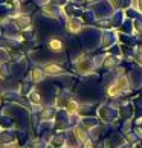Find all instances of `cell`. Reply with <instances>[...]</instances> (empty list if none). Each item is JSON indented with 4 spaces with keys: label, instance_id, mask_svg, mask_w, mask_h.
Here are the masks:
<instances>
[{
    "label": "cell",
    "instance_id": "6",
    "mask_svg": "<svg viewBox=\"0 0 142 148\" xmlns=\"http://www.w3.org/2000/svg\"><path fill=\"white\" fill-rule=\"evenodd\" d=\"M31 99H32V102H40V96H38V93H37V95H35V93H32Z\"/></svg>",
    "mask_w": 142,
    "mask_h": 148
},
{
    "label": "cell",
    "instance_id": "3",
    "mask_svg": "<svg viewBox=\"0 0 142 148\" xmlns=\"http://www.w3.org/2000/svg\"><path fill=\"white\" fill-rule=\"evenodd\" d=\"M67 112L72 114V113H76L78 112V104H76L75 101H70L69 102V106H67Z\"/></svg>",
    "mask_w": 142,
    "mask_h": 148
},
{
    "label": "cell",
    "instance_id": "4",
    "mask_svg": "<svg viewBox=\"0 0 142 148\" xmlns=\"http://www.w3.org/2000/svg\"><path fill=\"white\" fill-rule=\"evenodd\" d=\"M75 134H76V138H78L80 140H86V134H84V131L81 130V128H75Z\"/></svg>",
    "mask_w": 142,
    "mask_h": 148
},
{
    "label": "cell",
    "instance_id": "5",
    "mask_svg": "<svg viewBox=\"0 0 142 148\" xmlns=\"http://www.w3.org/2000/svg\"><path fill=\"white\" fill-rule=\"evenodd\" d=\"M32 78L34 79H41L43 78V73H41V70H34V73H32Z\"/></svg>",
    "mask_w": 142,
    "mask_h": 148
},
{
    "label": "cell",
    "instance_id": "1",
    "mask_svg": "<svg viewBox=\"0 0 142 148\" xmlns=\"http://www.w3.org/2000/svg\"><path fill=\"white\" fill-rule=\"evenodd\" d=\"M49 47H51L52 51H61L63 45H61V41H58V40H51L49 41Z\"/></svg>",
    "mask_w": 142,
    "mask_h": 148
},
{
    "label": "cell",
    "instance_id": "2",
    "mask_svg": "<svg viewBox=\"0 0 142 148\" xmlns=\"http://www.w3.org/2000/svg\"><path fill=\"white\" fill-rule=\"evenodd\" d=\"M46 72L47 73H52V75H55V73H61L63 70L60 69V67H57V66H46Z\"/></svg>",
    "mask_w": 142,
    "mask_h": 148
}]
</instances>
